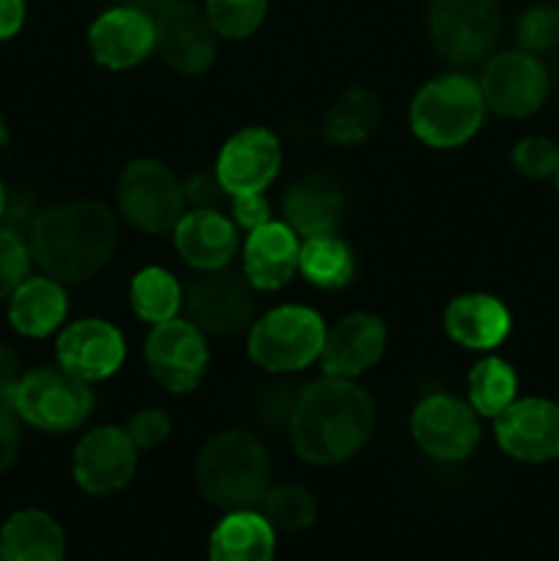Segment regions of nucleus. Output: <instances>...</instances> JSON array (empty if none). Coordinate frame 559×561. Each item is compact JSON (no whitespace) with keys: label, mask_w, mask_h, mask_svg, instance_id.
<instances>
[{"label":"nucleus","mask_w":559,"mask_h":561,"mask_svg":"<svg viewBox=\"0 0 559 561\" xmlns=\"http://www.w3.org/2000/svg\"><path fill=\"white\" fill-rule=\"evenodd\" d=\"M378 124H381V102L376 91L365 85H351L334 99V104L323 115V135L334 146L354 148L370 140Z\"/></svg>","instance_id":"27"},{"label":"nucleus","mask_w":559,"mask_h":561,"mask_svg":"<svg viewBox=\"0 0 559 561\" xmlns=\"http://www.w3.org/2000/svg\"><path fill=\"white\" fill-rule=\"evenodd\" d=\"M261 515L274 526V531H305L316 524L318 504L307 488L296 482L269 485L261 499Z\"/></svg>","instance_id":"31"},{"label":"nucleus","mask_w":559,"mask_h":561,"mask_svg":"<svg viewBox=\"0 0 559 561\" xmlns=\"http://www.w3.org/2000/svg\"><path fill=\"white\" fill-rule=\"evenodd\" d=\"M513 168L526 179H551L559 170V148L548 137H524L513 148Z\"/></svg>","instance_id":"35"},{"label":"nucleus","mask_w":559,"mask_h":561,"mask_svg":"<svg viewBox=\"0 0 559 561\" xmlns=\"http://www.w3.org/2000/svg\"><path fill=\"white\" fill-rule=\"evenodd\" d=\"M373 431V400L351 378L323 376L296 398L288 436L296 455L312 466L354 458Z\"/></svg>","instance_id":"2"},{"label":"nucleus","mask_w":559,"mask_h":561,"mask_svg":"<svg viewBox=\"0 0 559 561\" xmlns=\"http://www.w3.org/2000/svg\"><path fill=\"white\" fill-rule=\"evenodd\" d=\"M502 27L497 0H431L427 33L442 58L455 66L477 64L491 53Z\"/></svg>","instance_id":"8"},{"label":"nucleus","mask_w":559,"mask_h":561,"mask_svg":"<svg viewBox=\"0 0 559 561\" xmlns=\"http://www.w3.org/2000/svg\"><path fill=\"white\" fill-rule=\"evenodd\" d=\"M554 179H557V186H559V170H557V175H554Z\"/></svg>","instance_id":"46"},{"label":"nucleus","mask_w":559,"mask_h":561,"mask_svg":"<svg viewBox=\"0 0 559 561\" xmlns=\"http://www.w3.org/2000/svg\"><path fill=\"white\" fill-rule=\"evenodd\" d=\"M411 436L433 460H464L480 444L477 411L453 394H431L411 414Z\"/></svg>","instance_id":"11"},{"label":"nucleus","mask_w":559,"mask_h":561,"mask_svg":"<svg viewBox=\"0 0 559 561\" xmlns=\"http://www.w3.org/2000/svg\"><path fill=\"white\" fill-rule=\"evenodd\" d=\"M280 164L283 151L277 135L263 126H247L219 148L214 173L223 190L233 197L244 192H266V186L277 179Z\"/></svg>","instance_id":"16"},{"label":"nucleus","mask_w":559,"mask_h":561,"mask_svg":"<svg viewBox=\"0 0 559 561\" xmlns=\"http://www.w3.org/2000/svg\"><path fill=\"white\" fill-rule=\"evenodd\" d=\"M88 47L93 60L104 69H135L157 49L153 16L126 3L107 9L93 20L88 31Z\"/></svg>","instance_id":"18"},{"label":"nucleus","mask_w":559,"mask_h":561,"mask_svg":"<svg viewBox=\"0 0 559 561\" xmlns=\"http://www.w3.org/2000/svg\"><path fill=\"white\" fill-rule=\"evenodd\" d=\"M31 257L58 283L96 277L118 247L115 214L99 201H69L49 206L27 228Z\"/></svg>","instance_id":"1"},{"label":"nucleus","mask_w":559,"mask_h":561,"mask_svg":"<svg viewBox=\"0 0 559 561\" xmlns=\"http://www.w3.org/2000/svg\"><path fill=\"white\" fill-rule=\"evenodd\" d=\"M181 190H184V201L192 208H217L228 195L219 184L217 173H208V170H197L190 179L181 181Z\"/></svg>","instance_id":"38"},{"label":"nucleus","mask_w":559,"mask_h":561,"mask_svg":"<svg viewBox=\"0 0 559 561\" xmlns=\"http://www.w3.org/2000/svg\"><path fill=\"white\" fill-rule=\"evenodd\" d=\"M343 186L327 173H312L288 186L283 197L285 225L294 228L301 239L307 236L334 233L343 217Z\"/></svg>","instance_id":"23"},{"label":"nucleus","mask_w":559,"mask_h":561,"mask_svg":"<svg viewBox=\"0 0 559 561\" xmlns=\"http://www.w3.org/2000/svg\"><path fill=\"white\" fill-rule=\"evenodd\" d=\"M137 469V447L124 427L102 425L88 431L71 455L75 482L91 496H110L129 485Z\"/></svg>","instance_id":"13"},{"label":"nucleus","mask_w":559,"mask_h":561,"mask_svg":"<svg viewBox=\"0 0 559 561\" xmlns=\"http://www.w3.org/2000/svg\"><path fill=\"white\" fill-rule=\"evenodd\" d=\"M203 499L225 513L252 510L272 485L266 444L247 431H223L203 444L195 463Z\"/></svg>","instance_id":"3"},{"label":"nucleus","mask_w":559,"mask_h":561,"mask_svg":"<svg viewBox=\"0 0 559 561\" xmlns=\"http://www.w3.org/2000/svg\"><path fill=\"white\" fill-rule=\"evenodd\" d=\"M55 354L66 373L93 383L121 370L126 359V343L121 329L104 318H80L60 332Z\"/></svg>","instance_id":"17"},{"label":"nucleus","mask_w":559,"mask_h":561,"mask_svg":"<svg viewBox=\"0 0 559 561\" xmlns=\"http://www.w3.org/2000/svg\"><path fill=\"white\" fill-rule=\"evenodd\" d=\"M299 233L285 222L250 230L244 244V277L255 290H280L299 272Z\"/></svg>","instance_id":"21"},{"label":"nucleus","mask_w":559,"mask_h":561,"mask_svg":"<svg viewBox=\"0 0 559 561\" xmlns=\"http://www.w3.org/2000/svg\"><path fill=\"white\" fill-rule=\"evenodd\" d=\"M25 25V0H0V42L16 36Z\"/></svg>","instance_id":"42"},{"label":"nucleus","mask_w":559,"mask_h":561,"mask_svg":"<svg viewBox=\"0 0 559 561\" xmlns=\"http://www.w3.org/2000/svg\"><path fill=\"white\" fill-rule=\"evenodd\" d=\"M466 392H469V405L477 414L497 420L515 400L518 376L510 362L499 359V356H486L471 367L469 378H466Z\"/></svg>","instance_id":"30"},{"label":"nucleus","mask_w":559,"mask_h":561,"mask_svg":"<svg viewBox=\"0 0 559 561\" xmlns=\"http://www.w3.org/2000/svg\"><path fill=\"white\" fill-rule=\"evenodd\" d=\"M118 211L142 233H173L184 217V190L173 170L159 159H135L126 164L115 184Z\"/></svg>","instance_id":"6"},{"label":"nucleus","mask_w":559,"mask_h":561,"mask_svg":"<svg viewBox=\"0 0 559 561\" xmlns=\"http://www.w3.org/2000/svg\"><path fill=\"white\" fill-rule=\"evenodd\" d=\"M5 140H9V131H5V121L0 118V146H3Z\"/></svg>","instance_id":"45"},{"label":"nucleus","mask_w":559,"mask_h":561,"mask_svg":"<svg viewBox=\"0 0 559 561\" xmlns=\"http://www.w3.org/2000/svg\"><path fill=\"white\" fill-rule=\"evenodd\" d=\"M510 327V310L491 294H460L444 310V332L460 348L493 351L507 340Z\"/></svg>","instance_id":"22"},{"label":"nucleus","mask_w":559,"mask_h":561,"mask_svg":"<svg viewBox=\"0 0 559 561\" xmlns=\"http://www.w3.org/2000/svg\"><path fill=\"white\" fill-rule=\"evenodd\" d=\"M515 38L524 53H543L554 47L559 42V9L546 3L526 9L515 25Z\"/></svg>","instance_id":"34"},{"label":"nucleus","mask_w":559,"mask_h":561,"mask_svg":"<svg viewBox=\"0 0 559 561\" xmlns=\"http://www.w3.org/2000/svg\"><path fill=\"white\" fill-rule=\"evenodd\" d=\"M181 310L186 321L195 323L203 334H228L244 332L255 321V288L244 272H233L230 266L214 268V272H197L184 288Z\"/></svg>","instance_id":"9"},{"label":"nucleus","mask_w":559,"mask_h":561,"mask_svg":"<svg viewBox=\"0 0 559 561\" xmlns=\"http://www.w3.org/2000/svg\"><path fill=\"white\" fill-rule=\"evenodd\" d=\"M173 241L179 255L195 272L225 268L239 250L236 222L217 208H190L173 228Z\"/></svg>","instance_id":"20"},{"label":"nucleus","mask_w":559,"mask_h":561,"mask_svg":"<svg viewBox=\"0 0 559 561\" xmlns=\"http://www.w3.org/2000/svg\"><path fill=\"white\" fill-rule=\"evenodd\" d=\"M206 334L186 318H170L153 323L146 337L148 373L162 383L168 392H192L208 370Z\"/></svg>","instance_id":"10"},{"label":"nucleus","mask_w":559,"mask_h":561,"mask_svg":"<svg viewBox=\"0 0 559 561\" xmlns=\"http://www.w3.org/2000/svg\"><path fill=\"white\" fill-rule=\"evenodd\" d=\"M497 444L521 463H548L559 458V403L546 398L513 400L497 416Z\"/></svg>","instance_id":"14"},{"label":"nucleus","mask_w":559,"mask_h":561,"mask_svg":"<svg viewBox=\"0 0 559 561\" xmlns=\"http://www.w3.org/2000/svg\"><path fill=\"white\" fill-rule=\"evenodd\" d=\"M274 548V526L255 510H236L214 526L208 561H272Z\"/></svg>","instance_id":"25"},{"label":"nucleus","mask_w":559,"mask_h":561,"mask_svg":"<svg viewBox=\"0 0 559 561\" xmlns=\"http://www.w3.org/2000/svg\"><path fill=\"white\" fill-rule=\"evenodd\" d=\"M124 431L137 449H153L170 436V416L162 409H140Z\"/></svg>","instance_id":"37"},{"label":"nucleus","mask_w":559,"mask_h":561,"mask_svg":"<svg viewBox=\"0 0 559 561\" xmlns=\"http://www.w3.org/2000/svg\"><path fill=\"white\" fill-rule=\"evenodd\" d=\"M327 327L316 310L301 305H283L252 321L247 351L266 373L283 376L310 367L321 359Z\"/></svg>","instance_id":"5"},{"label":"nucleus","mask_w":559,"mask_h":561,"mask_svg":"<svg viewBox=\"0 0 559 561\" xmlns=\"http://www.w3.org/2000/svg\"><path fill=\"white\" fill-rule=\"evenodd\" d=\"M31 247L20 230L0 225V299H9L31 277Z\"/></svg>","instance_id":"33"},{"label":"nucleus","mask_w":559,"mask_h":561,"mask_svg":"<svg viewBox=\"0 0 559 561\" xmlns=\"http://www.w3.org/2000/svg\"><path fill=\"white\" fill-rule=\"evenodd\" d=\"M5 206H9V192H5L3 181H0V222H3L5 217Z\"/></svg>","instance_id":"44"},{"label":"nucleus","mask_w":559,"mask_h":561,"mask_svg":"<svg viewBox=\"0 0 559 561\" xmlns=\"http://www.w3.org/2000/svg\"><path fill=\"white\" fill-rule=\"evenodd\" d=\"M486 107L504 118H529L548 96V75L540 60L524 49H510L488 60L480 77Z\"/></svg>","instance_id":"12"},{"label":"nucleus","mask_w":559,"mask_h":561,"mask_svg":"<svg viewBox=\"0 0 559 561\" xmlns=\"http://www.w3.org/2000/svg\"><path fill=\"white\" fill-rule=\"evenodd\" d=\"M181 301H184V288L179 279L162 266H148L132 277L129 285V305L135 316L146 323H164L179 316Z\"/></svg>","instance_id":"29"},{"label":"nucleus","mask_w":559,"mask_h":561,"mask_svg":"<svg viewBox=\"0 0 559 561\" xmlns=\"http://www.w3.org/2000/svg\"><path fill=\"white\" fill-rule=\"evenodd\" d=\"M269 0H206V16L223 38H247L261 27Z\"/></svg>","instance_id":"32"},{"label":"nucleus","mask_w":559,"mask_h":561,"mask_svg":"<svg viewBox=\"0 0 559 561\" xmlns=\"http://www.w3.org/2000/svg\"><path fill=\"white\" fill-rule=\"evenodd\" d=\"M22 376H25V373H22L16 351L9 348L5 343H0V400H3V403L11 405V398H14Z\"/></svg>","instance_id":"41"},{"label":"nucleus","mask_w":559,"mask_h":561,"mask_svg":"<svg viewBox=\"0 0 559 561\" xmlns=\"http://www.w3.org/2000/svg\"><path fill=\"white\" fill-rule=\"evenodd\" d=\"M387 348V327L373 312H351L327 329L321 365L327 376L351 378L367 373L381 362Z\"/></svg>","instance_id":"19"},{"label":"nucleus","mask_w":559,"mask_h":561,"mask_svg":"<svg viewBox=\"0 0 559 561\" xmlns=\"http://www.w3.org/2000/svg\"><path fill=\"white\" fill-rule=\"evenodd\" d=\"M157 53L179 75H203L217 58V31L206 11L190 3H175L153 14Z\"/></svg>","instance_id":"15"},{"label":"nucleus","mask_w":559,"mask_h":561,"mask_svg":"<svg viewBox=\"0 0 559 561\" xmlns=\"http://www.w3.org/2000/svg\"><path fill=\"white\" fill-rule=\"evenodd\" d=\"M126 5H135V9L148 11V14H159V11L170 9V5L181 3V0H124Z\"/></svg>","instance_id":"43"},{"label":"nucleus","mask_w":559,"mask_h":561,"mask_svg":"<svg viewBox=\"0 0 559 561\" xmlns=\"http://www.w3.org/2000/svg\"><path fill=\"white\" fill-rule=\"evenodd\" d=\"M11 409L38 431L69 433L91 416L93 392L64 367H38L22 376Z\"/></svg>","instance_id":"7"},{"label":"nucleus","mask_w":559,"mask_h":561,"mask_svg":"<svg viewBox=\"0 0 559 561\" xmlns=\"http://www.w3.org/2000/svg\"><path fill=\"white\" fill-rule=\"evenodd\" d=\"M299 272L316 288L340 290L351 285L356 274L354 252L334 233L307 236L299 247Z\"/></svg>","instance_id":"28"},{"label":"nucleus","mask_w":559,"mask_h":561,"mask_svg":"<svg viewBox=\"0 0 559 561\" xmlns=\"http://www.w3.org/2000/svg\"><path fill=\"white\" fill-rule=\"evenodd\" d=\"M20 444H22V427H20V416L16 411L11 409L9 403L0 400V474L14 466L16 455H20Z\"/></svg>","instance_id":"40"},{"label":"nucleus","mask_w":559,"mask_h":561,"mask_svg":"<svg viewBox=\"0 0 559 561\" xmlns=\"http://www.w3.org/2000/svg\"><path fill=\"white\" fill-rule=\"evenodd\" d=\"M66 535L42 510L14 513L0 529V561H64Z\"/></svg>","instance_id":"26"},{"label":"nucleus","mask_w":559,"mask_h":561,"mask_svg":"<svg viewBox=\"0 0 559 561\" xmlns=\"http://www.w3.org/2000/svg\"><path fill=\"white\" fill-rule=\"evenodd\" d=\"M69 312L64 283L47 277H27L9 296V321L22 337H47L58 332Z\"/></svg>","instance_id":"24"},{"label":"nucleus","mask_w":559,"mask_h":561,"mask_svg":"<svg viewBox=\"0 0 559 561\" xmlns=\"http://www.w3.org/2000/svg\"><path fill=\"white\" fill-rule=\"evenodd\" d=\"M296 398H299V392H294L288 381L266 383L255 398V420L263 427H288L296 409Z\"/></svg>","instance_id":"36"},{"label":"nucleus","mask_w":559,"mask_h":561,"mask_svg":"<svg viewBox=\"0 0 559 561\" xmlns=\"http://www.w3.org/2000/svg\"><path fill=\"white\" fill-rule=\"evenodd\" d=\"M486 110L480 82L449 71L427 80L411 99V131L431 148H458L480 131Z\"/></svg>","instance_id":"4"},{"label":"nucleus","mask_w":559,"mask_h":561,"mask_svg":"<svg viewBox=\"0 0 559 561\" xmlns=\"http://www.w3.org/2000/svg\"><path fill=\"white\" fill-rule=\"evenodd\" d=\"M230 211H233L236 228L241 230H255L261 225L272 222V206L263 197V192H244V195H233V203H230Z\"/></svg>","instance_id":"39"}]
</instances>
